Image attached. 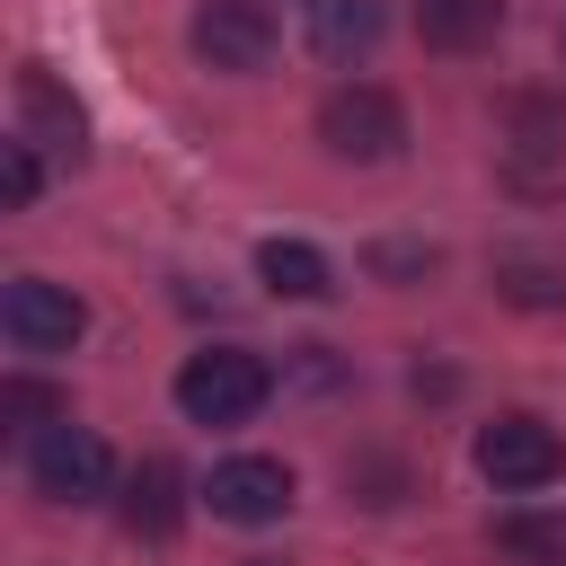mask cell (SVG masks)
<instances>
[{"label": "cell", "mask_w": 566, "mask_h": 566, "mask_svg": "<svg viewBox=\"0 0 566 566\" xmlns=\"http://www.w3.org/2000/svg\"><path fill=\"white\" fill-rule=\"evenodd\" d=\"M265 398H274V371H265V354H248V345H203V354H186V371H177V407H186L195 424H248Z\"/></svg>", "instance_id": "cell-1"}, {"label": "cell", "mask_w": 566, "mask_h": 566, "mask_svg": "<svg viewBox=\"0 0 566 566\" xmlns=\"http://www.w3.org/2000/svg\"><path fill=\"white\" fill-rule=\"evenodd\" d=\"M318 142H327V159L380 168V159H398V150H407V106H398L389 88H371V80L327 88V106H318Z\"/></svg>", "instance_id": "cell-2"}, {"label": "cell", "mask_w": 566, "mask_h": 566, "mask_svg": "<svg viewBox=\"0 0 566 566\" xmlns=\"http://www.w3.org/2000/svg\"><path fill=\"white\" fill-rule=\"evenodd\" d=\"M27 478H35V495H53V504H97L106 486H115V451L88 433V424H35V442H27Z\"/></svg>", "instance_id": "cell-3"}, {"label": "cell", "mask_w": 566, "mask_h": 566, "mask_svg": "<svg viewBox=\"0 0 566 566\" xmlns=\"http://www.w3.org/2000/svg\"><path fill=\"white\" fill-rule=\"evenodd\" d=\"M80 327H88V310H80V292H71V283L18 274V283L0 292V336H9L18 354H71V345H80Z\"/></svg>", "instance_id": "cell-4"}, {"label": "cell", "mask_w": 566, "mask_h": 566, "mask_svg": "<svg viewBox=\"0 0 566 566\" xmlns=\"http://www.w3.org/2000/svg\"><path fill=\"white\" fill-rule=\"evenodd\" d=\"M557 469H566V442H557L539 416H495V424H478V478H486V486L531 495V486H548Z\"/></svg>", "instance_id": "cell-5"}, {"label": "cell", "mask_w": 566, "mask_h": 566, "mask_svg": "<svg viewBox=\"0 0 566 566\" xmlns=\"http://www.w3.org/2000/svg\"><path fill=\"white\" fill-rule=\"evenodd\" d=\"M186 44L212 62V71H265L274 62V9L265 0H203Z\"/></svg>", "instance_id": "cell-6"}, {"label": "cell", "mask_w": 566, "mask_h": 566, "mask_svg": "<svg viewBox=\"0 0 566 566\" xmlns=\"http://www.w3.org/2000/svg\"><path fill=\"white\" fill-rule=\"evenodd\" d=\"M504 168H513V186H557L566 177V106L557 97H513V115H504Z\"/></svg>", "instance_id": "cell-7"}, {"label": "cell", "mask_w": 566, "mask_h": 566, "mask_svg": "<svg viewBox=\"0 0 566 566\" xmlns=\"http://www.w3.org/2000/svg\"><path fill=\"white\" fill-rule=\"evenodd\" d=\"M203 504H212L221 522H283V504H292V469L239 451V460H221V469L203 478Z\"/></svg>", "instance_id": "cell-8"}, {"label": "cell", "mask_w": 566, "mask_h": 566, "mask_svg": "<svg viewBox=\"0 0 566 566\" xmlns=\"http://www.w3.org/2000/svg\"><path fill=\"white\" fill-rule=\"evenodd\" d=\"M18 133H27V142H44V150H62V159H80L88 115H80V97H62V88H53V71H44V62H27V71H18Z\"/></svg>", "instance_id": "cell-9"}, {"label": "cell", "mask_w": 566, "mask_h": 566, "mask_svg": "<svg viewBox=\"0 0 566 566\" xmlns=\"http://www.w3.org/2000/svg\"><path fill=\"white\" fill-rule=\"evenodd\" d=\"M389 35V0H310V44L327 62H363Z\"/></svg>", "instance_id": "cell-10"}, {"label": "cell", "mask_w": 566, "mask_h": 566, "mask_svg": "<svg viewBox=\"0 0 566 566\" xmlns=\"http://www.w3.org/2000/svg\"><path fill=\"white\" fill-rule=\"evenodd\" d=\"M416 35L433 53H478L504 35V0H416Z\"/></svg>", "instance_id": "cell-11"}, {"label": "cell", "mask_w": 566, "mask_h": 566, "mask_svg": "<svg viewBox=\"0 0 566 566\" xmlns=\"http://www.w3.org/2000/svg\"><path fill=\"white\" fill-rule=\"evenodd\" d=\"M256 274H265V292H283V301H327V292H336V274H327V256H318L310 239H265V248H256Z\"/></svg>", "instance_id": "cell-12"}, {"label": "cell", "mask_w": 566, "mask_h": 566, "mask_svg": "<svg viewBox=\"0 0 566 566\" xmlns=\"http://www.w3.org/2000/svg\"><path fill=\"white\" fill-rule=\"evenodd\" d=\"M124 522H133L142 539H168V531H177V469H168V460H142V469H133Z\"/></svg>", "instance_id": "cell-13"}, {"label": "cell", "mask_w": 566, "mask_h": 566, "mask_svg": "<svg viewBox=\"0 0 566 566\" xmlns=\"http://www.w3.org/2000/svg\"><path fill=\"white\" fill-rule=\"evenodd\" d=\"M495 548L504 557H531V566H566V513H504L495 522Z\"/></svg>", "instance_id": "cell-14"}, {"label": "cell", "mask_w": 566, "mask_h": 566, "mask_svg": "<svg viewBox=\"0 0 566 566\" xmlns=\"http://www.w3.org/2000/svg\"><path fill=\"white\" fill-rule=\"evenodd\" d=\"M495 292L504 301H566V265L557 256H495Z\"/></svg>", "instance_id": "cell-15"}, {"label": "cell", "mask_w": 566, "mask_h": 566, "mask_svg": "<svg viewBox=\"0 0 566 566\" xmlns=\"http://www.w3.org/2000/svg\"><path fill=\"white\" fill-rule=\"evenodd\" d=\"M35 186H44L35 142H27V133H18V142H0V203H9V212H27V203H35Z\"/></svg>", "instance_id": "cell-16"}, {"label": "cell", "mask_w": 566, "mask_h": 566, "mask_svg": "<svg viewBox=\"0 0 566 566\" xmlns=\"http://www.w3.org/2000/svg\"><path fill=\"white\" fill-rule=\"evenodd\" d=\"M0 416H9V424H27V416H62V398H53L44 380H9V389H0Z\"/></svg>", "instance_id": "cell-17"}, {"label": "cell", "mask_w": 566, "mask_h": 566, "mask_svg": "<svg viewBox=\"0 0 566 566\" xmlns=\"http://www.w3.org/2000/svg\"><path fill=\"white\" fill-rule=\"evenodd\" d=\"M371 265H380V274H424L433 248H371Z\"/></svg>", "instance_id": "cell-18"}, {"label": "cell", "mask_w": 566, "mask_h": 566, "mask_svg": "<svg viewBox=\"0 0 566 566\" xmlns=\"http://www.w3.org/2000/svg\"><path fill=\"white\" fill-rule=\"evenodd\" d=\"M239 566H283V557H239Z\"/></svg>", "instance_id": "cell-19"}]
</instances>
